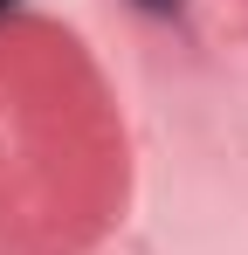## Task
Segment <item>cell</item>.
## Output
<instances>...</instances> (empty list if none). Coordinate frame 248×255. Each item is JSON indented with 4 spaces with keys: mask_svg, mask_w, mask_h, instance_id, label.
Instances as JSON below:
<instances>
[{
    "mask_svg": "<svg viewBox=\"0 0 248 255\" xmlns=\"http://www.w3.org/2000/svg\"><path fill=\"white\" fill-rule=\"evenodd\" d=\"M138 7H145V14H172L179 0H138Z\"/></svg>",
    "mask_w": 248,
    "mask_h": 255,
    "instance_id": "6da1fadb",
    "label": "cell"
},
{
    "mask_svg": "<svg viewBox=\"0 0 248 255\" xmlns=\"http://www.w3.org/2000/svg\"><path fill=\"white\" fill-rule=\"evenodd\" d=\"M7 7H21V0H0V14H7Z\"/></svg>",
    "mask_w": 248,
    "mask_h": 255,
    "instance_id": "7a4b0ae2",
    "label": "cell"
}]
</instances>
